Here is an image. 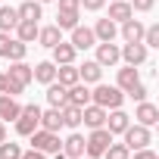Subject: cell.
Instances as JSON below:
<instances>
[{"label":"cell","mask_w":159,"mask_h":159,"mask_svg":"<svg viewBox=\"0 0 159 159\" xmlns=\"http://www.w3.org/2000/svg\"><path fill=\"white\" fill-rule=\"evenodd\" d=\"M91 103H97V106H103V109L109 112V109H119V106L125 103V94H122L116 84H103V81H97V88L91 91Z\"/></svg>","instance_id":"cell-1"},{"label":"cell","mask_w":159,"mask_h":159,"mask_svg":"<svg viewBox=\"0 0 159 159\" xmlns=\"http://www.w3.org/2000/svg\"><path fill=\"white\" fill-rule=\"evenodd\" d=\"M28 140H31V147H34V150H41V153H47V156H53V153H59V150H62V140H59V134H56V131L34 128V131L28 134Z\"/></svg>","instance_id":"cell-2"},{"label":"cell","mask_w":159,"mask_h":159,"mask_svg":"<svg viewBox=\"0 0 159 159\" xmlns=\"http://www.w3.org/2000/svg\"><path fill=\"white\" fill-rule=\"evenodd\" d=\"M112 143V134L106 131V128H91V134L84 137V156H91V159H100L103 153H106V147Z\"/></svg>","instance_id":"cell-3"},{"label":"cell","mask_w":159,"mask_h":159,"mask_svg":"<svg viewBox=\"0 0 159 159\" xmlns=\"http://www.w3.org/2000/svg\"><path fill=\"white\" fill-rule=\"evenodd\" d=\"M38 125H41V106H38V103L22 106V112H19V119H16V134H19V137H28Z\"/></svg>","instance_id":"cell-4"},{"label":"cell","mask_w":159,"mask_h":159,"mask_svg":"<svg viewBox=\"0 0 159 159\" xmlns=\"http://www.w3.org/2000/svg\"><path fill=\"white\" fill-rule=\"evenodd\" d=\"M122 134H125V147H128L131 153H134V150H143V147H150V143H153V131H150L147 125H137V122H134V125H128Z\"/></svg>","instance_id":"cell-5"},{"label":"cell","mask_w":159,"mask_h":159,"mask_svg":"<svg viewBox=\"0 0 159 159\" xmlns=\"http://www.w3.org/2000/svg\"><path fill=\"white\" fill-rule=\"evenodd\" d=\"M25 53H28V44H22L10 31H0V56H3V59L16 62V59H25Z\"/></svg>","instance_id":"cell-6"},{"label":"cell","mask_w":159,"mask_h":159,"mask_svg":"<svg viewBox=\"0 0 159 159\" xmlns=\"http://www.w3.org/2000/svg\"><path fill=\"white\" fill-rule=\"evenodd\" d=\"M119 56L125 59V66H143V62L150 59V50L137 41V44H125V47H119Z\"/></svg>","instance_id":"cell-7"},{"label":"cell","mask_w":159,"mask_h":159,"mask_svg":"<svg viewBox=\"0 0 159 159\" xmlns=\"http://www.w3.org/2000/svg\"><path fill=\"white\" fill-rule=\"evenodd\" d=\"M94 47H97V56H94V59H97L103 69H106V66H109V69L119 66V59H122V56H119V44H112V41H100V44H94Z\"/></svg>","instance_id":"cell-8"},{"label":"cell","mask_w":159,"mask_h":159,"mask_svg":"<svg viewBox=\"0 0 159 159\" xmlns=\"http://www.w3.org/2000/svg\"><path fill=\"white\" fill-rule=\"evenodd\" d=\"M134 119H137V125L153 128V125L159 122V106H156V103H150V100H140V103H137V109H134Z\"/></svg>","instance_id":"cell-9"},{"label":"cell","mask_w":159,"mask_h":159,"mask_svg":"<svg viewBox=\"0 0 159 159\" xmlns=\"http://www.w3.org/2000/svg\"><path fill=\"white\" fill-rule=\"evenodd\" d=\"M128 125H131V116H128V112H122V106H119V109H109V112H106V125H103V128H106V131H109L112 137H116V134H122V131H125Z\"/></svg>","instance_id":"cell-10"},{"label":"cell","mask_w":159,"mask_h":159,"mask_svg":"<svg viewBox=\"0 0 159 159\" xmlns=\"http://www.w3.org/2000/svg\"><path fill=\"white\" fill-rule=\"evenodd\" d=\"M75 50H91L94 44H97V38H94V28H88V25H75L72 28V41H69Z\"/></svg>","instance_id":"cell-11"},{"label":"cell","mask_w":159,"mask_h":159,"mask_svg":"<svg viewBox=\"0 0 159 159\" xmlns=\"http://www.w3.org/2000/svg\"><path fill=\"white\" fill-rule=\"evenodd\" d=\"M81 125H88V128H103V125H106V109L97 106V103H88V106L81 109Z\"/></svg>","instance_id":"cell-12"},{"label":"cell","mask_w":159,"mask_h":159,"mask_svg":"<svg viewBox=\"0 0 159 159\" xmlns=\"http://www.w3.org/2000/svg\"><path fill=\"white\" fill-rule=\"evenodd\" d=\"M137 81H140V69H137V66H125V69H119V72H116V88H119L122 94H125V91H131Z\"/></svg>","instance_id":"cell-13"},{"label":"cell","mask_w":159,"mask_h":159,"mask_svg":"<svg viewBox=\"0 0 159 159\" xmlns=\"http://www.w3.org/2000/svg\"><path fill=\"white\" fill-rule=\"evenodd\" d=\"M7 78H13V81H19L22 88H28L34 78H31V66L25 62V59H16V62H10V69H7Z\"/></svg>","instance_id":"cell-14"},{"label":"cell","mask_w":159,"mask_h":159,"mask_svg":"<svg viewBox=\"0 0 159 159\" xmlns=\"http://www.w3.org/2000/svg\"><path fill=\"white\" fill-rule=\"evenodd\" d=\"M78 78H81L84 84H97L100 78H103V66L97 59H84L81 66H78Z\"/></svg>","instance_id":"cell-15"},{"label":"cell","mask_w":159,"mask_h":159,"mask_svg":"<svg viewBox=\"0 0 159 159\" xmlns=\"http://www.w3.org/2000/svg\"><path fill=\"white\" fill-rule=\"evenodd\" d=\"M22 112V103L10 94H0V122H16Z\"/></svg>","instance_id":"cell-16"},{"label":"cell","mask_w":159,"mask_h":159,"mask_svg":"<svg viewBox=\"0 0 159 159\" xmlns=\"http://www.w3.org/2000/svg\"><path fill=\"white\" fill-rule=\"evenodd\" d=\"M62 153H66V159H81V156H84V134L72 131V134L62 140Z\"/></svg>","instance_id":"cell-17"},{"label":"cell","mask_w":159,"mask_h":159,"mask_svg":"<svg viewBox=\"0 0 159 159\" xmlns=\"http://www.w3.org/2000/svg\"><path fill=\"white\" fill-rule=\"evenodd\" d=\"M131 16H134V10H131V3H128V0H112V3H109V13H106V19H112L116 25L128 22Z\"/></svg>","instance_id":"cell-18"},{"label":"cell","mask_w":159,"mask_h":159,"mask_svg":"<svg viewBox=\"0 0 159 159\" xmlns=\"http://www.w3.org/2000/svg\"><path fill=\"white\" fill-rule=\"evenodd\" d=\"M50 53H53V66H66V62H75V56H78V50L72 47V44H66V41H59L56 47H50Z\"/></svg>","instance_id":"cell-19"},{"label":"cell","mask_w":159,"mask_h":159,"mask_svg":"<svg viewBox=\"0 0 159 159\" xmlns=\"http://www.w3.org/2000/svg\"><path fill=\"white\" fill-rule=\"evenodd\" d=\"M47 103H50L53 109H62V106L69 103V88H62L59 81H50V84H47Z\"/></svg>","instance_id":"cell-20"},{"label":"cell","mask_w":159,"mask_h":159,"mask_svg":"<svg viewBox=\"0 0 159 159\" xmlns=\"http://www.w3.org/2000/svg\"><path fill=\"white\" fill-rule=\"evenodd\" d=\"M140 38H143V22H140V19L131 16L128 22H122V41H125V44H137Z\"/></svg>","instance_id":"cell-21"},{"label":"cell","mask_w":159,"mask_h":159,"mask_svg":"<svg viewBox=\"0 0 159 159\" xmlns=\"http://www.w3.org/2000/svg\"><path fill=\"white\" fill-rule=\"evenodd\" d=\"M31 78L41 81V84H50V81H56V66H53L50 59H44V62L31 66Z\"/></svg>","instance_id":"cell-22"},{"label":"cell","mask_w":159,"mask_h":159,"mask_svg":"<svg viewBox=\"0 0 159 159\" xmlns=\"http://www.w3.org/2000/svg\"><path fill=\"white\" fill-rule=\"evenodd\" d=\"M116 34H119V25L112 22V19H97V25H94V38L97 41H116Z\"/></svg>","instance_id":"cell-23"},{"label":"cell","mask_w":159,"mask_h":159,"mask_svg":"<svg viewBox=\"0 0 159 159\" xmlns=\"http://www.w3.org/2000/svg\"><path fill=\"white\" fill-rule=\"evenodd\" d=\"M38 28H41L38 22H28V19H19V25H16L13 31H16V38H19L22 44H34V41H38Z\"/></svg>","instance_id":"cell-24"},{"label":"cell","mask_w":159,"mask_h":159,"mask_svg":"<svg viewBox=\"0 0 159 159\" xmlns=\"http://www.w3.org/2000/svg\"><path fill=\"white\" fill-rule=\"evenodd\" d=\"M56 81H59L62 88H72V84H78V81H81V78H78V66H75V62L56 66Z\"/></svg>","instance_id":"cell-25"},{"label":"cell","mask_w":159,"mask_h":159,"mask_svg":"<svg viewBox=\"0 0 159 159\" xmlns=\"http://www.w3.org/2000/svg\"><path fill=\"white\" fill-rule=\"evenodd\" d=\"M81 19V10H56V28L59 31H72Z\"/></svg>","instance_id":"cell-26"},{"label":"cell","mask_w":159,"mask_h":159,"mask_svg":"<svg viewBox=\"0 0 159 159\" xmlns=\"http://www.w3.org/2000/svg\"><path fill=\"white\" fill-rule=\"evenodd\" d=\"M59 41H62V31H59L56 25H44V28H38V44H41V47L50 50V47H56Z\"/></svg>","instance_id":"cell-27"},{"label":"cell","mask_w":159,"mask_h":159,"mask_svg":"<svg viewBox=\"0 0 159 159\" xmlns=\"http://www.w3.org/2000/svg\"><path fill=\"white\" fill-rule=\"evenodd\" d=\"M38 128H44V131H56L59 134V128H62V116H59V109H41V125Z\"/></svg>","instance_id":"cell-28"},{"label":"cell","mask_w":159,"mask_h":159,"mask_svg":"<svg viewBox=\"0 0 159 159\" xmlns=\"http://www.w3.org/2000/svg\"><path fill=\"white\" fill-rule=\"evenodd\" d=\"M69 103H75V106H81V109H84V106L91 103V88H88L84 81L72 84V88H69Z\"/></svg>","instance_id":"cell-29"},{"label":"cell","mask_w":159,"mask_h":159,"mask_svg":"<svg viewBox=\"0 0 159 159\" xmlns=\"http://www.w3.org/2000/svg\"><path fill=\"white\" fill-rule=\"evenodd\" d=\"M59 116H62V128H78L81 125V106H75V103H66L59 109Z\"/></svg>","instance_id":"cell-30"},{"label":"cell","mask_w":159,"mask_h":159,"mask_svg":"<svg viewBox=\"0 0 159 159\" xmlns=\"http://www.w3.org/2000/svg\"><path fill=\"white\" fill-rule=\"evenodd\" d=\"M16 25H19V13H16V7H3V3H0V31H10V34H13Z\"/></svg>","instance_id":"cell-31"},{"label":"cell","mask_w":159,"mask_h":159,"mask_svg":"<svg viewBox=\"0 0 159 159\" xmlns=\"http://www.w3.org/2000/svg\"><path fill=\"white\" fill-rule=\"evenodd\" d=\"M41 7H44V3H38V0H25V3L16 7V13H19V19L38 22V19H41Z\"/></svg>","instance_id":"cell-32"},{"label":"cell","mask_w":159,"mask_h":159,"mask_svg":"<svg viewBox=\"0 0 159 159\" xmlns=\"http://www.w3.org/2000/svg\"><path fill=\"white\" fill-rule=\"evenodd\" d=\"M0 159H22V147L13 140H0Z\"/></svg>","instance_id":"cell-33"},{"label":"cell","mask_w":159,"mask_h":159,"mask_svg":"<svg viewBox=\"0 0 159 159\" xmlns=\"http://www.w3.org/2000/svg\"><path fill=\"white\" fill-rule=\"evenodd\" d=\"M140 44L150 50V47H159V25H143V38Z\"/></svg>","instance_id":"cell-34"},{"label":"cell","mask_w":159,"mask_h":159,"mask_svg":"<svg viewBox=\"0 0 159 159\" xmlns=\"http://www.w3.org/2000/svg\"><path fill=\"white\" fill-rule=\"evenodd\" d=\"M103 159H131V150L125 143H109L106 153H103Z\"/></svg>","instance_id":"cell-35"},{"label":"cell","mask_w":159,"mask_h":159,"mask_svg":"<svg viewBox=\"0 0 159 159\" xmlns=\"http://www.w3.org/2000/svg\"><path fill=\"white\" fill-rule=\"evenodd\" d=\"M125 94H128L131 100H137V103H140V100H147V94H150V91H147V84H143V81H137V84H134L131 91H125Z\"/></svg>","instance_id":"cell-36"},{"label":"cell","mask_w":159,"mask_h":159,"mask_svg":"<svg viewBox=\"0 0 159 159\" xmlns=\"http://www.w3.org/2000/svg\"><path fill=\"white\" fill-rule=\"evenodd\" d=\"M3 75H7V72H3ZM22 91H25V88H22L19 81H13V78H7V84H3V94H10V97H19Z\"/></svg>","instance_id":"cell-37"},{"label":"cell","mask_w":159,"mask_h":159,"mask_svg":"<svg viewBox=\"0 0 159 159\" xmlns=\"http://www.w3.org/2000/svg\"><path fill=\"white\" fill-rule=\"evenodd\" d=\"M156 7V0H131V10L134 13H150Z\"/></svg>","instance_id":"cell-38"},{"label":"cell","mask_w":159,"mask_h":159,"mask_svg":"<svg viewBox=\"0 0 159 159\" xmlns=\"http://www.w3.org/2000/svg\"><path fill=\"white\" fill-rule=\"evenodd\" d=\"M78 3H81L88 13H97V10H103V3H106V0H78Z\"/></svg>","instance_id":"cell-39"},{"label":"cell","mask_w":159,"mask_h":159,"mask_svg":"<svg viewBox=\"0 0 159 159\" xmlns=\"http://www.w3.org/2000/svg\"><path fill=\"white\" fill-rule=\"evenodd\" d=\"M22 159H47V153H41V150H22Z\"/></svg>","instance_id":"cell-40"},{"label":"cell","mask_w":159,"mask_h":159,"mask_svg":"<svg viewBox=\"0 0 159 159\" xmlns=\"http://www.w3.org/2000/svg\"><path fill=\"white\" fill-rule=\"evenodd\" d=\"M134 159H159L150 147H143V150H134Z\"/></svg>","instance_id":"cell-41"},{"label":"cell","mask_w":159,"mask_h":159,"mask_svg":"<svg viewBox=\"0 0 159 159\" xmlns=\"http://www.w3.org/2000/svg\"><path fill=\"white\" fill-rule=\"evenodd\" d=\"M59 10H81L78 0H59Z\"/></svg>","instance_id":"cell-42"},{"label":"cell","mask_w":159,"mask_h":159,"mask_svg":"<svg viewBox=\"0 0 159 159\" xmlns=\"http://www.w3.org/2000/svg\"><path fill=\"white\" fill-rule=\"evenodd\" d=\"M0 140H7V122H0Z\"/></svg>","instance_id":"cell-43"},{"label":"cell","mask_w":159,"mask_h":159,"mask_svg":"<svg viewBox=\"0 0 159 159\" xmlns=\"http://www.w3.org/2000/svg\"><path fill=\"white\" fill-rule=\"evenodd\" d=\"M3 84H7V75L0 72V94H3Z\"/></svg>","instance_id":"cell-44"},{"label":"cell","mask_w":159,"mask_h":159,"mask_svg":"<svg viewBox=\"0 0 159 159\" xmlns=\"http://www.w3.org/2000/svg\"><path fill=\"white\" fill-rule=\"evenodd\" d=\"M38 3H50V0H38Z\"/></svg>","instance_id":"cell-45"},{"label":"cell","mask_w":159,"mask_h":159,"mask_svg":"<svg viewBox=\"0 0 159 159\" xmlns=\"http://www.w3.org/2000/svg\"><path fill=\"white\" fill-rule=\"evenodd\" d=\"M81 159H91V156H81Z\"/></svg>","instance_id":"cell-46"}]
</instances>
